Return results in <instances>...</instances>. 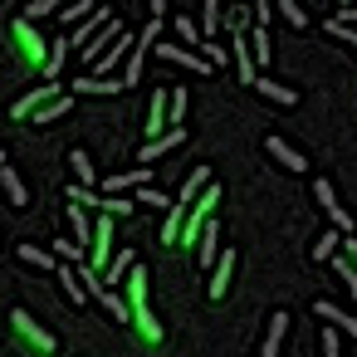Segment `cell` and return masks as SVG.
Instances as JSON below:
<instances>
[{
    "label": "cell",
    "mask_w": 357,
    "mask_h": 357,
    "mask_svg": "<svg viewBox=\"0 0 357 357\" xmlns=\"http://www.w3.org/2000/svg\"><path fill=\"white\" fill-rule=\"evenodd\" d=\"M230 59H235V79L240 84H255L259 79V59H255V45H250V30L230 35Z\"/></svg>",
    "instance_id": "obj_4"
},
{
    "label": "cell",
    "mask_w": 357,
    "mask_h": 357,
    "mask_svg": "<svg viewBox=\"0 0 357 357\" xmlns=\"http://www.w3.org/2000/svg\"><path fill=\"white\" fill-rule=\"evenodd\" d=\"M274 10H279L294 30H308V10H298V0H274Z\"/></svg>",
    "instance_id": "obj_29"
},
{
    "label": "cell",
    "mask_w": 357,
    "mask_h": 357,
    "mask_svg": "<svg viewBox=\"0 0 357 357\" xmlns=\"http://www.w3.org/2000/svg\"><path fill=\"white\" fill-rule=\"evenodd\" d=\"M152 54L157 59H167V64H176V69H191V74H215V64L206 59V54H196L191 45H152Z\"/></svg>",
    "instance_id": "obj_2"
},
{
    "label": "cell",
    "mask_w": 357,
    "mask_h": 357,
    "mask_svg": "<svg viewBox=\"0 0 357 357\" xmlns=\"http://www.w3.org/2000/svg\"><path fill=\"white\" fill-rule=\"evenodd\" d=\"M323 357H342V347H337V328L323 333Z\"/></svg>",
    "instance_id": "obj_38"
},
{
    "label": "cell",
    "mask_w": 357,
    "mask_h": 357,
    "mask_svg": "<svg viewBox=\"0 0 357 357\" xmlns=\"http://www.w3.org/2000/svg\"><path fill=\"white\" fill-rule=\"evenodd\" d=\"M113 220H118V215H108V211H103V215L93 220V240H89V264H93L98 274H103V269L113 264Z\"/></svg>",
    "instance_id": "obj_3"
},
{
    "label": "cell",
    "mask_w": 357,
    "mask_h": 357,
    "mask_svg": "<svg viewBox=\"0 0 357 357\" xmlns=\"http://www.w3.org/2000/svg\"><path fill=\"white\" fill-rule=\"evenodd\" d=\"M328 30H333L337 40H347V50H357V30H352V20H342V15H337V20H333Z\"/></svg>",
    "instance_id": "obj_37"
},
{
    "label": "cell",
    "mask_w": 357,
    "mask_h": 357,
    "mask_svg": "<svg viewBox=\"0 0 357 357\" xmlns=\"http://www.w3.org/2000/svg\"><path fill=\"white\" fill-rule=\"evenodd\" d=\"M230 274H235V245H225V250L215 255V264H211V284H206V294H211V298H225V289H230Z\"/></svg>",
    "instance_id": "obj_6"
},
{
    "label": "cell",
    "mask_w": 357,
    "mask_h": 357,
    "mask_svg": "<svg viewBox=\"0 0 357 357\" xmlns=\"http://www.w3.org/2000/svg\"><path fill=\"white\" fill-rule=\"evenodd\" d=\"M59 284H64V294H69L74 303H84V298H89V284H84V274L74 279V269H69L64 259H59Z\"/></svg>",
    "instance_id": "obj_27"
},
{
    "label": "cell",
    "mask_w": 357,
    "mask_h": 357,
    "mask_svg": "<svg viewBox=\"0 0 357 357\" xmlns=\"http://www.w3.org/2000/svg\"><path fill=\"white\" fill-rule=\"evenodd\" d=\"M132 264H137V259H132V250H118V255H113V264L103 269V284H108V289H123V279L132 274Z\"/></svg>",
    "instance_id": "obj_20"
},
{
    "label": "cell",
    "mask_w": 357,
    "mask_h": 357,
    "mask_svg": "<svg viewBox=\"0 0 357 357\" xmlns=\"http://www.w3.org/2000/svg\"><path fill=\"white\" fill-rule=\"evenodd\" d=\"M98 6H93V0H69V10H59L64 15V25H79V20H89Z\"/></svg>",
    "instance_id": "obj_31"
},
{
    "label": "cell",
    "mask_w": 357,
    "mask_h": 357,
    "mask_svg": "<svg viewBox=\"0 0 357 357\" xmlns=\"http://www.w3.org/2000/svg\"><path fill=\"white\" fill-rule=\"evenodd\" d=\"M40 357H54V352H40Z\"/></svg>",
    "instance_id": "obj_43"
},
{
    "label": "cell",
    "mask_w": 357,
    "mask_h": 357,
    "mask_svg": "<svg viewBox=\"0 0 357 357\" xmlns=\"http://www.w3.org/2000/svg\"><path fill=\"white\" fill-rule=\"evenodd\" d=\"M59 6H69V0H35L25 15H30V20H45V15H59Z\"/></svg>",
    "instance_id": "obj_36"
},
{
    "label": "cell",
    "mask_w": 357,
    "mask_h": 357,
    "mask_svg": "<svg viewBox=\"0 0 357 357\" xmlns=\"http://www.w3.org/2000/svg\"><path fill=\"white\" fill-rule=\"evenodd\" d=\"M206 186H211V167H191V176L181 181V196H176V201H181V206H191Z\"/></svg>",
    "instance_id": "obj_21"
},
{
    "label": "cell",
    "mask_w": 357,
    "mask_h": 357,
    "mask_svg": "<svg viewBox=\"0 0 357 357\" xmlns=\"http://www.w3.org/2000/svg\"><path fill=\"white\" fill-rule=\"evenodd\" d=\"M69 167H74V181L98 186V172H93V162H89V152H84V147H74V152H69Z\"/></svg>",
    "instance_id": "obj_25"
},
{
    "label": "cell",
    "mask_w": 357,
    "mask_h": 357,
    "mask_svg": "<svg viewBox=\"0 0 357 357\" xmlns=\"http://www.w3.org/2000/svg\"><path fill=\"white\" fill-rule=\"evenodd\" d=\"M69 108H74V98H69V89H64L59 98H50L45 108H35V128H50V123H59V118H69Z\"/></svg>",
    "instance_id": "obj_14"
},
{
    "label": "cell",
    "mask_w": 357,
    "mask_h": 357,
    "mask_svg": "<svg viewBox=\"0 0 357 357\" xmlns=\"http://www.w3.org/2000/svg\"><path fill=\"white\" fill-rule=\"evenodd\" d=\"M103 211L108 215H132L137 211V196H103Z\"/></svg>",
    "instance_id": "obj_33"
},
{
    "label": "cell",
    "mask_w": 357,
    "mask_h": 357,
    "mask_svg": "<svg viewBox=\"0 0 357 357\" xmlns=\"http://www.w3.org/2000/svg\"><path fill=\"white\" fill-rule=\"evenodd\" d=\"M201 54H206L215 69H225V64H230V50H225V45H215V40H206V45H201Z\"/></svg>",
    "instance_id": "obj_34"
},
{
    "label": "cell",
    "mask_w": 357,
    "mask_h": 357,
    "mask_svg": "<svg viewBox=\"0 0 357 357\" xmlns=\"http://www.w3.org/2000/svg\"><path fill=\"white\" fill-rule=\"evenodd\" d=\"M313 201H318V206L328 211V220H333V225H337L342 235H352V215H347V211L337 206V196H333V186H328V181H313Z\"/></svg>",
    "instance_id": "obj_8"
},
{
    "label": "cell",
    "mask_w": 357,
    "mask_h": 357,
    "mask_svg": "<svg viewBox=\"0 0 357 357\" xmlns=\"http://www.w3.org/2000/svg\"><path fill=\"white\" fill-rule=\"evenodd\" d=\"M284 333H289V313H269V333H264V347H259V357H279V347H284Z\"/></svg>",
    "instance_id": "obj_15"
},
{
    "label": "cell",
    "mask_w": 357,
    "mask_h": 357,
    "mask_svg": "<svg viewBox=\"0 0 357 357\" xmlns=\"http://www.w3.org/2000/svg\"><path fill=\"white\" fill-rule=\"evenodd\" d=\"M147 6H152V15H162V10H167V0H147Z\"/></svg>",
    "instance_id": "obj_41"
},
{
    "label": "cell",
    "mask_w": 357,
    "mask_h": 357,
    "mask_svg": "<svg viewBox=\"0 0 357 357\" xmlns=\"http://www.w3.org/2000/svg\"><path fill=\"white\" fill-rule=\"evenodd\" d=\"M250 45H255L259 69H269V54H274V45H269V25H255V30H250Z\"/></svg>",
    "instance_id": "obj_28"
},
{
    "label": "cell",
    "mask_w": 357,
    "mask_h": 357,
    "mask_svg": "<svg viewBox=\"0 0 357 357\" xmlns=\"http://www.w3.org/2000/svg\"><path fill=\"white\" fill-rule=\"evenodd\" d=\"M215 255H220V235H215V220L201 230V240H196V264L201 269H211L215 264Z\"/></svg>",
    "instance_id": "obj_19"
},
{
    "label": "cell",
    "mask_w": 357,
    "mask_h": 357,
    "mask_svg": "<svg viewBox=\"0 0 357 357\" xmlns=\"http://www.w3.org/2000/svg\"><path fill=\"white\" fill-rule=\"evenodd\" d=\"M264 152H269V157H274L284 172H308V157H303V152H294V147H289L284 137H274V132L264 137Z\"/></svg>",
    "instance_id": "obj_10"
},
{
    "label": "cell",
    "mask_w": 357,
    "mask_h": 357,
    "mask_svg": "<svg viewBox=\"0 0 357 357\" xmlns=\"http://www.w3.org/2000/svg\"><path fill=\"white\" fill-rule=\"evenodd\" d=\"M10 328H15V337H20V342H30L35 352H54V337H50V333H45L25 308H10Z\"/></svg>",
    "instance_id": "obj_5"
},
{
    "label": "cell",
    "mask_w": 357,
    "mask_h": 357,
    "mask_svg": "<svg viewBox=\"0 0 357 357\" xmlns=\"http://www.w3.org/2000/svg\"><path fill=\"white\" fill-rule=\"evenodd\" d=\"M255 89H259L269 103H279V108H294V103H298V93H294V89H284V84H274L269 74H259V79H255Z\"/></svg>",
    "instance_id": "obj_18"
},
{
    "label": "cell",
    "mask_w": 357,
    "mask_h": 357,
    "mask_svg": "<svg viewBox=\"0 0 357 357\" xmlns=\"http://www.w3.org/2000/svg\"><path fill=\"white\" fill-rule=\"evenodd\" d=\"M118 35H123V20H108V25H103V30H98V35H93V40H89V45L79 50V54H84V59L93 64L98 54H108V50H113V40H118Z\"/></svg>",
    "instance_id": "obj_12"
},
{
    "label": "cell",
    "mask_w": 357,
    "mask_h": 357,
    "mask_svg": "<svg viewBox=\"0 0 357 357\" xmlns=\"http://www.w3.org/2000/svg\"><path fill=\"white\" fill-rule=\"evenodd\" d=\"M201 30H206V40H215L225 30V0H201Z\"/></svg>",
    "instance_id": "obj_16"
},
{
    "label": "cell",
    "mask_w": 357,
    "mask_h": 357,
    "mask_svg": "<svg viewBox=\"0 0 357 357\" xmlns=\"http://www.w3.org/2000/svg\"><path fill=\"white\" fill-rule=\"evenodd\" d=\"M137 206H152V211H172V201L157 191V186H137Z\"/></svg>",
    "instance_id": "obj_32"
},
{
    "label": "cell",
    "mask_w": 357,
    "mask_h": 357,
    "mask_svg": "<svg viewBox=\"0 0 357 357\" xmlns=\"http://www.w3.org/2000/svg\"><path fill=\"white\" fill-rule=\"evenodd\" d=\"M108 20H113V10H103V6H98V10H93L89 20H79V30L69 35V45H74V50H84V45H89V40H93V35H98V30H103Z\"/></svg>",
    "instance_id": "obj_13"
},
{
    "label": "cell",
    "mask_w": 357,
    "mask_h": 357,
    "mask_svg": "<svg viewBox=\"0 0 357 357\" xmlns=\"http://www.w3.org/2000/svg\"><path fill=\"white\" fill-rule=\"evenodd\" d=\"M255 25H269V0H255Z\"/></svg>",
    "instance_id": "obj_39"
},
{
    "label": "cell",
    "mask_w": 357,
    "mask_h": 357,
    "mask_svg": "<svg viewBox=\"0 0 357 357\" xmlns=\"http://www.w3.org/2000/svg\"><path fill=\"white\" fill-rule=\"evenodd\" d=\"M20 264H35V269H59V255L54 250H40V245H15Z\"/></svg>",
    "instance_id": "obj_22"
},
{
    "label": "cell",
    "mask_w": 357,
    "mask_h": 357,
    "mask_svg": "<svg viewBox=\"0 0 357 357\" xmlns=\"http://www.w3.org/2000/svg\"><path fill=\"white\" fill-rule=\"evenodd\" d=\"M74 93H98V98H113V93H123L128 84H123V74L113 79V74H89V79H74L69 84Z\"/></svg>",
    "instance_id": "obj_9"
},
{
    "label": "cell",
    "mask_w": 357,
    "mask_h": 357,
    "mask_svg": "<svg viewBox=\"0 0 357 357\" xmlns=\"http://www.w3.org/2000/svg\"><path fill=\"white\" fill-rule=\"evenodd\" d=\"M10 45H15V54H20V64H25V69H45L50 45L40 40V30H35V20H30V15L10 25Z\"/></svg>",
    "instance_id": "obj_1"
},
{
    "label": "cell",
    "mask_w": 357,
    "mask_h": 357,
    "mask_svg": "<svg viewBox=\"0 0 357 357\" xmlns=\"http://www.w3.org/2000/svg\"><path fill=\"white\" fill-rule=\"evenodd\" d=\"M172 25H176V40H181V45H191V50H201V45H206V30H201V20H191V15H176Z\"/></svg>",
    "instance_id": "obj_24"
},
{
    "label": "cell",
    "mask_w": 357,
    "mask_h": 357,
    "mask_svg": "<svg viewBox=\"0 0 357 357\" xmlns=\"http://www.w3.org/2000/svg\"><path fill=\"white\" fill-rule=\"evenodd\" d=\"M313 313H318V318H328V323H333V328H342V333H347V337H357V313H342V308H337V303H318V308H313Z\"/></svg>",
    "instance_id": "obj_23"
},
{
    "label": "cell",
    "mask_w": 357,
    "mask_h": 357,
    "mask_svg": "<svg viewBox=\"0 0 357 357\" xmlns=\"http://www.w3.org/2000/svg\"><path fill=\"white\" fill-rule=\"evenodd\" d=\"M181 142H186V128H167L162 137H147V147L137 152V162H147V167H152L157 157H167V152H176Z\"/></svg>",
    "instance_id": "obj_7"
},
{
    "label": "cell",
    "mask_w": 357,
    "mask_h": 357,
    "mask_svg": "<svg viewBox=\"0 0 357 357\" xmlns=\"http://www.w3.org/2000/svg\"><path fill=\"white\" fill-rule=\"evenodd\" d=\"M347 259L357 264V240H352V235H347Z\"/></svg>",
    "instance_id": "obj_40"
},
{
    "label": "cell",
    "mask_w": 357,
    "mask_h": 357,
    "mask_svg": "<svg viewBox=\"0 0 357 357\" xmlns=\"http://www.w3.org/2000/svg\"><path fill=\"white\" fill-rule=\"evenodd\" d=\"M0 186H6V201L20 211V206H30V191H25V181H20V172L15 167H0Z\"/></svg>",
    "instance_id": "obj_17"
},
{
    "label": "cell",
    "mask_w": 357,
    "mask_h": 357,
    "mask_svg": "<svg viewBox=\"0 0 357 357\" xmlns=\"http://www.w3.org/2000/svg\"><path fill=\"white\" fill-rule=\"evenodd\" d=\"M69 50H74L69 40H54V45H50V59H45V69H40V74H45V79H59V69H64Z\"/></svg>",
    "instance_id": "obj_26"
},
{
    "label": "cell",
    "mask_w": 357,
    "mask_h": 357,
    "mask_svg": "<svg viewBox=\"0 0 357 357\" xmlns=\"http://www.w3.org/2000/svg\"><path fill=\"white\" fill-rule=\"evenodd\" d=\"M337 245H342V230L333 225L328 235H318V245H313V259H333V255H337Z\"/></svg>",
    "instance_id": "obj_30"
},
{
    "label": "cell",
    "mask_w": 357,
    "mask_h": 357,
    "mask_svg": "<svg viewBox=\"0 0 357 357\" xmlns=\"http://www.w3.org/2000/svg\"><path fill=\"white\" fill-rule=\"evenodd\" d=\"M172 128H186V89H172Z\"/></svg>",
    "instance_id": "obj_35"
},
{
    "label": "cell",
    "mask_w": 357,
    "mask_h": 357,
    "mask_svg": "<svg viewBox=\"0 0 357 357\" xmlns=\"http://www.w3.org/2000/svg\"><path fill=\"white\" fill-rule=\"evenodd\" d=\"M59 93H64V84H59V79H50L45 89H30V93L15 103V118H35V108H45V103H50V98H59Z\"/></svg>",
    "instance_id": "obj_11"
},
{
    "label": "cell",
    "mask_w": 357,
    "mask_h": 357,
    "mask_svg": "<svg viewBox=\"0 0 357 357\" xmlns=\"http://www.w3.org/2000/svg\"><path fill=\"white\" fill-rule=\"evenodd\" d=\"M0 167H6V147H0Z\"/></svg>",
    "instance_id": "obj_42"
}]
</instances>
